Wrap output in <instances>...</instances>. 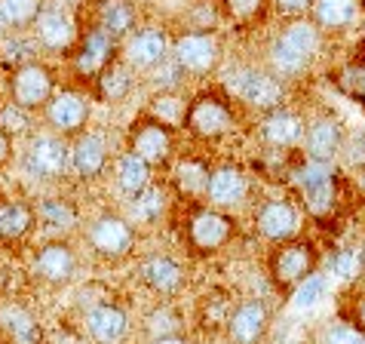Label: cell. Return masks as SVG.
Here are the masks:
<instances>
[{
  "label": "cell",
  "mask_w": 365,
  "mask_h": 344,
  "mask_svg": "<svg viewBox=\"0 0 365 344\" xmlns=\"http://www.w3.org/2000/svg\"><path fill=\"white\" fill-rule=\"evenodd\" d=\"M304 120L295 114V111H286V108H277V111H267L264 123H261V136H264L267 145H277V148H289V145H298L304 141Z\"/></svg>",
  "instance_id": "obj_21"
},
{
  "label": "cell",
  "mask_w": 365,
  "mask_h": 344,
  "mask_svg": "<svg viewBox=\"0 0 365 344\" xmlns=\"http://www.w3.org/2000/svg\"><path fill=\"white\" fill-rule=\"evenodd\" d=\"M4 326H6L9 335H13L16 344H40V323L22 308L9 310L4 317Z\"/></svg>",
  "instance_id": "obj_32"
},
{
  "label": "cell",
  "mask_w": 365,
  "mask_h": 344,
  "mask_svg": "<svg viewBox=\"0 0 365 344\" xmlns=\"http://www.w3.org/2000/svg\"><path fill=\"white\" fill-rule=\"evenodd\" d=\"M9 96H13V105L22 111L46 108L49 98L56 96L53 74L40 62L19 65V68H13V77H9Z\"/></svg>",
  "instance_id": "obj_3"
},
{
  "label": "cell",
  "mask_w": 365,
  "mask_h": 344,
  "mask_svg": "<svg viewBox=\"0 0 365 344\" xmlns=\"http://www.w3.org/2000/svg\"><path fill=\"white\" fill-rule=\"evenodd\" d=\"M230 93L258 111H277L282 105V84L258 68H240L230 77Z\"/></svg>",
  "instance_id": "obj_5"
},
{
  "label": "cell",
  "mask_w": 365,
  "mask_h": 344,
  "mask_svg": "<svg viewBox=\"0 0 365 344\" xmlns=\"http://www.w3.org/2000/svg\"><path fill=\"white\" fill-rule=\"evenodd\" d=\"M279 37L286 40L292 49H298L301 56H307V59H313L317 56V49H319V28H317V22H292Z\"/></svg>",
  "instance_id": "obj_31"
},
{
  "label": "cell",
  "mask_w": 365,
  "mask_h": 344,
  "mask_svg": "<svg viewBox=\"0 0 365 344\" xmlns=\"http://www.w3.org/2000/svg\"><path fill=\"white\" fill-rule=\"evenodd\" d=\"M40 218H43L49 228H71L77 221L74 209H71V203H65V200H46V203L40 206Z\"/></svg>",
  "instance_id": "obj_39"
},
{
  "label": "cell",
  "mask_w": 365,
  "mask_h": 344,
  "mask_svg": "<svg viewBox=\"0 0 365 344\" xmlns=\"http://www.w3.org/2000/svg\"><path fill=\"white\" fill-rule=\"evenodd\" d=\"M141 277H145L148 286L154 292H160V295H172V292H178L185 286V270H181L178 261L169 258V256L148 258L145 265H141Z\"/></svg>",
  "instance_id": "obj_23"
},
{
  "label": "cell",
  "mask_w": 365,
  "mask_h": 344,
  "mask_svg": "<svg viewBox=\"0 0 365 344\" xmlns=\"http://www.w3.org/2000/svg\"><path fill=\"white\" fill-rule=\"evenodd\" d=\"M270 65H273V71H277V74H282V77H298L301 71L310 65V59L301 56L298 49H292L282 37H277V40L270 44Z\"/></svg>",
  "instance_id": "obj_30"
},
{
  "label": "cell",
  "mask_w": 365,
  "mask_h": 344,
  "mask_svg": "<svg viewBox=\"0 0 365 344\" xmlns=\"http://www.w3.org/2000/svg\"><path fill=\"white\" fill-rule=\"evenodd\" d=\"M169 53H172V44L160 28H141V31H135L126 40V49H123L126 65L133 68H157L166 62Z\"/></svg>",
  "instance_id": "obj_13"
},
{
  "label": "cell",
  "mask_w": 365,
  "mask_h": 344,
  "mask_svg": "<svg viewBox=\"0 0 365 344\" xmlns=\"http://www.w3.org/2000/svg\"><path fill=\"white\" fill-rule=\"evenodd\" d=\"M129 86H133V74H129V65L117 62V59L96 77V89H98V96L105 98V102H120V98H126Z\"/></svg>",
  "instance_id": "obj_28"
},
{
  "label": "cell",
  "mask_w": 365,
  "mask_h": 344,
  "mask_svg": "<svg viewBox=\"0 0 365 344\" xmlns=\"http://www.w3.org/2000/svg\"><path fill=\"white\" fill-rule=\"evenodd\" d=\"M295 185L301 188V191H307V188H317V185H322V181H331L334 178V172H331V163H319V160H304V163L295 169Z\"/></svg>",
  "instance_id": "obj_36"
},
{
  "label": "cell",
  "mask_w": 365,
  "mask_h": 344,
  "mask_svg": "<svg viewBox=\"0 0 365 344\" xmlns=\"http://www.w3.org/2000/svg\"><path fill=\"white\" fill-rule=\"evenodd\" d=\"M148 329L154 338H166V335H178V323H175V310L169 308H157L148 313Z\"/></svg>",
  "instance_id": "obj_40"
},
{
  "label": "cell",
  "mask_w": 365,
  "mask_h": 344,
  "mask_svg": "<svg viewBox=\"0 0 365 344\" xmlns=\"http://www.w3.org/2000/svg\"><path fill=\"white\" fill-rule=\"evenodd\" d=\"M6 28H9V22H6V16H4V9H0V34H4V31H6Z\"/></svg>",
  "instance_id": "obj_48"
},
{
  "label": "cell",
  "mask_w": 365,
  "mask_h": 344,
  "mask_svg": "<svg viewBox=\"0 0 365 344\" xmlns=\"http://www.w3.org/2000/svg\"><path fill=\"white\" fill-rule=\"evenodd\" d=\"M172 126L163 123L160 117H138L133 129H129V151L135 157H141L148 166H157V163H166L169 154H172Z\"/></svg>",
  "instance_id": "obj_4"
},
{
  "label": "cell",
  "mask_w": 365,
  "mask_h": 344,
  "mask_svg": "<svg viewBox=\"0 0 365 344\" xmlns=\"http://www.w3.org/2000/svg\"><path fill=\"white\" fill-rule=\"evenodd\" d=\"M218 56H221V44L215 34H206V31H190V34H181L175 44H172V59L181 71L187 74H206L218 65Z\"/></svg>",
  "instance_id": "obj_6"
},
{
  "label": "cell",
  "mask_w": 365,
  "mask_h": 344,
  "mask_svg": "<svg viewBox=\"0 0 365 344\" xmlns=\"http://www.w3.org/2000/svg\"><path fill=\"white\" fill-rule=\"evenodd\" d=\"M255 228L264 240L286 243L295 237V231H298V212L289 200H267V203L255 212Z\"/></svg>",
  "instance_id": "obj_14"
},
{
  "label": "cell",
  "mask_w": 365,
  "mask_h": 344,
  "mask_svg": "<svg viewBox=\"0 0 365 344\" xmlns=\"http://www.w3.org/2000/svg\"><path fill=\"white\" fill-rule=\"evenodd\" d=\"M163 212V191L148 188L138 197H133V218L135 221H154Z\"/></svg>",
  "instance_id": "obj_37"
},
{
  "label": "cell",
  "mask_w": 365,
  "mask_h": 344,
  "mask_svg": "<svg viewBox=\"0 0 365 344\" xmlns=\"http://www.w3.org/2000/svg\"><path fill=\"white\" fill-rule=\"evenodd\" d=\"M135 4L133 0H98L96 6V28H101L105 34L114 40L133 34L135 28Z\"/></svg>",
  "instance_id": "obj_22"
},
{
  "label": "cell",
  "mask_w": 365,
  "mask_h": 344,
  "mask_svg": "<svg viewBox=\"0 0 365 344\" xmlns=\"http://www.w3.org/2000/svg\"><path fill=\"white\" fill-rule=\"evenodd\" d=\"M304 145H307V157L319 160V163H331L338 157V151L344 148V129L338 120L331 117H319L313 120L304 133Z\"/></svg>",
  "instance_id": "obj_17"
},
{
  "label": "cell",
  "mask_w": 365,
  "mask_h": 344,
  "mask_svg": "<svg viewBox=\"0 0 365 344\" xmlns=\"http://www.w3.org/2000/svg\"><path fill=\"white\" fill-rule=\"evenodd\" d=\"M117 185L123 194L138 197L141 191L150 188V166L141 157H135L133 151H126V154H120V160H117Z\"/></svg>",
  "instance_id": "obj_26"
},
{
  "label": "cell",
  "mask_w": 365,
  "mask_h": 344,
  "mask_svg": "<svg viewBox=\"0 0 365 344\" xmlns=\"http://www.w3.org/2000/svg\"><path fill=\"white\" fill-rule=\"evenodd\" d=\"M313 16L317 28L344 31L359 19V0H313Z\"/></svg>",
  "instance_id": "obj_24"
},
{
  "label": "cell",
  "mask_w": 365,
  "mask_h": 344,
  "mask_svg": "<svg viewBox=\"0 0 365 344\" xmlns=\"http://www.w3.org/2000/svg\"><path fill=\"white\" fill-rule=\"evenodd\" d=\"M209 176H212V169L197 157H185L175 166V185L181 194H190V197H206Z\"/></svg>",
  "instance_id": "obj_27"
},
{
  "label": "cell",
  "mask_w": 365,
  "mask_h": 344,
  "mask_svg": "<svg viewBox=\"0 0 365 344\" xmlns=\"http://www.w3.org/2000/svg\"><path fill=\"white\" fill-rule=\"evenodd\" d=\"M350 93L365 102V62L350 71Z\"/></svg>",
  "instance_id": "obj_44"
},
{
  "label": "cell",
  "mask_w": 365,
  "mask_h": 344,
  "mask_svg": "<svg viewBox=\"0 0 365 344\" xmlns=\"http://www.w3.org/2000/svg\"><path fill=\"white\" fill-rule=\"evenodd\" d=\"M71 166V148L58 136H37L25 154V169L34 178H62Z\"/></svg>",
  "instance_id": "obj_8"
},
{
  "label": "cell",
  "mask_w": 365,
  "mask_h": 344,
  "mask_svg": "<svg viewBox=\"0 0 365 344\" xmlns=\"http://www.w3.org/2000/svg\"><path fill=\"white\" fill-rule=\"evenodd\" d=\"M246 191H249V181L242 176L240 166H218V169H212V176H209L206 197H209L212 206L227 209V206L242 203Z\"/></svg>",
  "instance_id": "obj_18"
},
{
  "label": "cell",
  "mask_w": 365,
  "mask_h": 344,
  "mask_svg": "<svg viewBox=\"0 0 365 344\" xmlns=\"http://www.w3.org/2000/svg\"><path fill=\"white\" fill-rule=\"evenodd\" d=\"M267 329H270V310L264 301H258V298L240 301V305L227 313V323H225L230 344H261L267 335Z\"/></svg>",
  "instance_id": "obj_7"
},
{
  "label": "cell",
  "mask_w": 365,
  "mask_h": 344,
  "mask_svg": "<svg viewBox=\"0 0 365 344\" xmlns=\"http://www.w3.org/2000/svg\"><path fill=\"white\" fill-rule=\"evenodd\" d=\"M0 9H4L9 28H22V25H31L40 16L43 0H0Z\"/></svg>",
  "instance_id": "obj_34"
},
{
  "label": "cell",
  "mask_w": 365,
  "mask_h": 344,
  "mask_svg": "<svg viewBox=\"0 0 365 344\" xmlns=\"http://www.w3.org/2000/svg\"><path fill=\"white\" fill-rule=\"evenodd\" d=\"M108 166V141L98 133H83L77 136V141L71 145V169L77 172L80 178L93 181L98 178Z\"/></svg>",
  "instance_id": "obj_16"
},
{
  "label": "cell",
  "mask_w": 365,
  "mask_h": 344,
  "mask_svg": "<svg viewBox=\"0 0 365 344\" xmlns=\"http://www.w3.org/2000/svg\"><path fill=\"white\" fill-rule=\"evenodd\" d=\"M28 111H22V108H4L0 111V129L4 133H9V136H19V133H25L28 129Z\"/></svg>",
  "instance_id": "obj_42"
},
{
  "label": "cell",
  "mask_w": 365,
  "mask_h": 344,
  "mask_svg": "<svg viewBox=\"0 0 365 344\" xmlns=\"http://www.w3.org/2000/svg\"><path fill=\"white\" fill-rule=\"evenodd\" d=\"M233 237V218L218 209H200L187 221V240L197 252H218Z\"/></svg>",
  "instance_id": "obj_11"
},
{
  "label": "cell",
  "mask_w": 365,
  "mask_h": 344,
  "mask_svg": "<svg viewBox=\"0 0 365 344\" xmlns=\"http://www.w3.org/2000/svg\"><path fill=\"white\" fill-rule=\"evenodd\" d=\"M301 197H304V206H307L310 216H329L331 206H334V178L331 181H322V185L317 188H307V191H301Z\"/></svg>",
  "instance_id": "obj_35"
},
{
  "label": "cell",
  "mask_w": 365,
  "mask_h": 344,
  "mask_svg": "<svg viewBox=\"0 0 365 344\" xmlns=\"http://www.w3.org/2000/svg\"><path fill=\"white\" fill-rule=\"evenodd\" d=\"M117 40L110 37V34H105L101 28H86L83 34H80V44H77V49H74V68H77V74H83V77H98L101 71H105L110 62L117 59V53H114V46Z\"/></svg>",
  "instance_id": "obj_10"
},
{
  "label": "cell",
  "mask_w": 365,
  "mask_h": 344,
  "mask_svg": "<svg viewBox=\"0 0 365 344\" xmlns=\"http://www.w3.org/2000/svg\"><path fill=\"white\" fill-rule=\"evenodd\" d=\"M313 268H317V249L304 240L282 243L270 256V277L282 292H292L301 280H307L313 274Z\"/></svg>",
  "instance_id": "obj_2"
},
{
  "label": "cell",
  "mask_w": 365,
  "mask_h": 344,
  "mask_svg": "<svg viewBox=\"0 0 365 344\" xmlns=\"http://www.w3.org/2000/svg\"><path fill=\"white\" fill-rule=\"evenodd\" d=\"M34 31L46 49H68L77 40V25L65 9H40V16L34 19Z\"/></svg>",
  "instance_id": "obj_19"
},
{
  "label": "cell",
  "mask_w": 365,
  "mask_h": 344,
  "mask_svg": "<svg viewBox=\"0 0 365 344\" xmlns=\"http://www.w3.org/2000/svg\"><path fill=\"white\" fill-rule=\"evenodd\" d=\"M34 228V209L22 200H4L0 203V240H22Z\"/></svg>",
  "instance_id": "obj_25"
},
{
  "label": "cell",
  "mask_w": 365,
  "mask_h": 344,
  "mask_svg": "<svg viewBox=\"0 0 365 344\" xmlns=\"http://www.w3.org/2000/svg\"><path fill=\"white\" fill-rule=\"evenodd\" d=\"M0 111H4V105H0Z\"/></svg>",
  "instance_id": "obj_49"
},
{
  "label": "cell",
  "mask_w": 365,
  "mask_h": 344,
  "mask_svg": "<svg viewBox=\"0 0 365 344\" xmlns=\"http://www.w3.org/2000/svg\"><path fill=\"white\" fill-rule=\"evenodd\" d=\"M9 157H13V136L0 129V169L9 163Z\"/></svg>",
  "instance_id": "obj_46"
},
{
  "label": "cell",
  "mask_w": 365,
  "mask_h": 344,
  "mask_svg": "<svg viewBox=\"0 0 365 344\" xmlns=\"http://www.w3.org/2000/svg\"><path fill=\"white\" fill-rule=\"evenodd\" d=\"M347 323H353V326H359V329L365 332V295H359V298L350 305V310H347Z\"/></svg>",
  "instance_id": "obj_45"
},
{
  "label": "cell",
  "mask_w": 365,
  "mask_h": 344,
  "mask_svg": "<svg viewBox=\"0 0 365 344\" xmlns=\"http://www.w3.org/2000/svg\"><path fill=\"white\" fill-rule=\"evenodd\" d=\"M86 332L96 344H120L129 332V317L117 305H96L86 310Z\"/></svg>",
  "instance_id": "obj_15"
},
{
  "label": "cell",
  "mask_w": 365,
  "mask_h": 344,
  "mask_svg": "<svg viewBox=\"0 0 365 344\" xmlns=\"http://www.w3.org/2000/svg\"><path fill=\"white\" fill-rule=\"evenodd\" d=\"M261 6H264V0H225V13L230 19H237V22L255 19L261 13Z\"/></svg>",
  "instance_id": "obj_41"
},
{
  "label": "cell",
  "mask_w": 365,
  "mask_h": 344,
  "mask_svg": "<svg viewBox=\"0 0 365 344\" xmlns=\"http://www.w3.org/2000/svg\"><path fill=\"white\" fill-rule=\"evenodd\" d=\"M326 292H329V277L326 274H313L307 280H301L298 286H295V295H292V305H295L298 310H307V308H317L322 298H326Z\"/></svg>",
  "instance_id": "obj_33"
},
{
  "label": "cell",
  "mask_w": 365,
  "mask_h": 344,
  "mask_svg": "<svg viewBox=\"0 0 365 344\" xmlns=\"http://www.w3.org/2000/svg\"><path fill=\"white\" fill-rule=\"evenodd\" d=\"M34 270L46 283H68L77 270V258L68 243H46L34 256Z\"/></svg>",
  "instance_id": "obj_20"
},
{
  "label": "cell",
  "mask_w": 365,
  "mask_h": 344,
  "mask_svg": "<svg viewBox=\"0 0 365 344\" xmlns=\"http://www.w3.org/2000/svg\"><path fill=\"white\" fill-rule=\"evenodd\" d=\"M89 243H93V249L98 256L123 258V256H129V249H133V243H135V231L126 218L105 212V216H98L93 221V228H89Z\"/></svg>",
  "instance_id": "obj_9"
},
{
  "label": "cell",
  "mask_w": 365,
  "mask_h": 344,
  "mask_svg": "<svg viewBox=\"0 0 365 344\" xmlns=\"http://www.w3.org/2000/svg\"><path fill=\"white\" fill-rule=\"evenodd\" d=\"M329 270H331V277L341 280V283H356L365 274V252L356 246L338 249L329 261Z\"/></svg>",
  "instance_id": "obj_29"
},
{
  "label": "cell",
  "mask_w": 365,
  "mask_h": 344,
  "mask_svg": "<svg viewBox=\"0 0 365 344\" xmlns=\"http://www.w3.org/2000/svg\"><path fill=\"white\" fill-rule=\"evenodd\" d=\"M273 6L286 16H298V13H307L313 6V0H273Z\"/></svg>",
  "instance_id": "obj_43"
},
{
  "label": "cell",
  "mask_w": 365,
  "mask_h": 344,
  "mask_svg": "<svg viewBox=\"0 0 365 344\" xmlns=\"http://www.w3.org/2000/svg\"><path fill=\"white\" fill-rule=\"evenodd\" d=\"M46 117H49V123H53L56 133L77 136L89 120V105L77 89H62V93H56L53 98H49Z\"/></svg>",
  "instance_id": "obj_12"
},
{
  "label": "cell",
  "mask_w": 365,
  "mask_h": 344,
  "mask_svg": "<svg viewBox=\"0 0 365 344\" xmlns=\"http://www.w3.org/2000/svg\"><path fill=\"white\" fill-rule=\"evenodd\" d=\"M319 344H365V332L359 326H353V323H331V326L322 332Z\"/></svg>",
  "instance_id": "obj_38"
},
{
  "label": "cell",
  "mask_w": 365,
  "mask_h": 344,
  "mask_svg": "<svg viewBox=\"0 0 365 344\" xmlns=\"http://www.w3.org/2000/svg\"><path fill=\"white\" fill-rule=\"evenodd\" d=\"M154 344H190V338H185L178 332V335H166V338H154Z\"/></svg>",
  "instance_id": "obj_47"
},
{
  "label": "cell",
  "mask_w": 365,
  "mask_h": 344,
  "mask_svg": "<svg viewBox=\"0 0 365 344\" xmlns=\"http://www.w3.org/2000/svg\"><path fill=\"white\" fill-rule=\"evenodd\" d=\"M233 105L221 93H197L185 108V126L197 138H218L233 126Z\"/></svg>",
  "instance_id": "obj_1"
}]
</instances>
